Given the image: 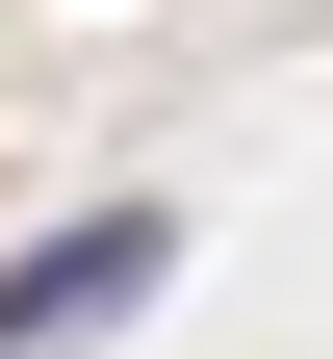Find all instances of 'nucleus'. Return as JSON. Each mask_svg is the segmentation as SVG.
<instances>
[{"mask_svg": "<svg viewBox=\"0 0 333 359\" xmlns=\"http://www.w3.org/2000/svg\"><path fill=\"white\" fill-rule=\"evenodd\" d=\"M154 205H77V231H26V257H0V359H52V334H103V308H154Z\"/></svg>", "mask_w": 333, "mask_h": 359, "instance_id": "nucleus-1", "label": "nucleus"}]
</instances>
